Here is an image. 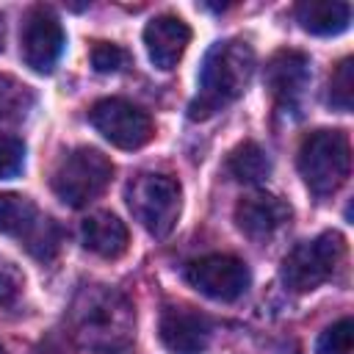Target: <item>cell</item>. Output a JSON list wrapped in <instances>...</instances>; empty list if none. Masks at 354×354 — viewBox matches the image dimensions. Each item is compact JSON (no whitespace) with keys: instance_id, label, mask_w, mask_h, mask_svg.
<instances>
[{"instance_id":"cell-7","label":"cell","mask_w":354,"mask_h":354,"mask_svg":"<svg viewBox=\"0 0 354 354\" xmlns=\"http://www.w3.org/2000/svg\"><path fill=\"white\" fill-rule=\"evenodd\" d=\"M0 235L17 238L36 260H53L61 246L58 224L22 194H0Z\"/></svg>"},{"instance_id":"cell-6","label":"cell","mask_w":354,"mask_h":354,"mask_svg":"<svg viewBox=\"0 0 354 354\" xmlns=\"http://www.w3.org/2000/svg\"><path fill=\"white\" fill-rule=\"evenodd\" d=\"M346 257V241L340 232H321L313 241L299 243L282 260V282L293 293H310L329 282Z\"/></svg>"},{"instance_id":"cell-1","label":"cell","mask_w":354,"mask_h":354,"mask_svg":"<svg viewBox=\"0 0 354 354\" xmlns=\"http://www.w3.org/2000/svg\"><path fill=\"white\" fill-rule=\"evenodd\" d=\"M254 72V50L243 39L216 41L199 69V91L188 105L191 119H207L224 105L235 102Z\"/></svg>"},{"instance_id":"cell-24","label":"cell","mask_w":354,"mask_h":354,"mask_svg":"<svg viewBox=\"0 0 354 354\" xmlns=\"http://www.w3.org/2000/svg\"><path fill=\"white\" fill-rule=\"evenodd\" d=\"M0 50H3V17H0Z\"/></svg>"},{"instance_id":"cell-8","label":"cell","mask_w":354,"mask_h":354,"mask_svg":"<svg viewBox=\"0 0 354 354\" xmlns=\"http://www.w3.org/2000/svg\"><path fill=\"white\" fill-rule=\"evenodd\" d=\"M88 116L97 133L119 149H141L155 136V124L149 113L122 97H105L94 102Z\"/></svg>"},{"instance_id":"cell-18","label":"cell","mask_w":354,"mask_h":354,"mask_svg":"<svg viewBox=\"0 0 354 354\" xmlns=\"http://www.w3.org/2000/svg\"><path fill=\"white\" fill-rule=\"evenodd\" d=\"M36 105V94L28 83L0 75V124H17L30 116Z\"/></svg>"},{"instance_id":"cell-17","label":"cell","mask_w":354,"mask_h":354,"mask_svg":"<svg viewBox=\"0 0 354 354\" xmlns=\"http://www.w3.org/2000/svg\"><path fill=\"white\" fill-rule=\"evenodd\" d=\"M227 169L238 183H263L271 174V158L260 144L243 141L230 152Z\"/></svg>"},{"instance_id":"cell-19","label":"cell","mask_w":354,"mask_h":354,"mask_svg":"<svg viewBox=\"0 0 354 354\" xmlns=\"http://www.w3.org/2000/svg\"><path fill=\"white\" fill-rule=\"evenodd\" d=\"M351 100H354V61L343 58L329 80V105L346 113L351 111Z\"/></svg>"},{"instance_id":"cell-22","label":"cell","mask_w":354,"mask_h":354,"mask_svg":"<svg viewBox=\"0 0 354 354\" xmlns=\"http://www.w3.org/2000/svg\"><path fill=\"white\" fill-rule=\"evenodd\" d=\"M127 61H130V55H127L119 44H111V41H97L94 50H91V64H94V69L102 72V75L124 69Z\"/></svg>"},{"instance_id":"cell-10","label":"cell","mask_w":354,"mask_h":354,"mask_svg":"<svg viewBox=\"0 0 354 354\" xmlns=\"http://www.w3.org/2000/svg\"><path fill=\"white\" fill-rule=\"evenodd\" d=\"M64 44H66L64 28L50 8L36 6L25 14L22 33H19V53L33 72H41V75L53 72V66L64 53Z\"/></svg>"},{"instance_id":"cell-4","label":"cell","mask_w":354,"mask_h":354,"mask_svg":"<svg viewBox=\"0 0 354 354\" xmlns=\"http://www.w3.org/2000/svg\"><path fill=\"white\" fill-rule=\"evenodd\" d=\"M124 199L133 218L152 238H166L177 227L183 210V188L174 177L144 171L127 183Z\"/></svg>"},{"instance_id":"cell-5","label":"cell","mask_w":354,"mask_h":354,"mask_svg":"<svg viewBox=\"0 0 354 354\" xmlns=\"http://www.w3.org/2000/svg\"><path fill=\"white\" fill-rule=\"evenodd\" d=\"M111 177H113V163L100 149L77 147L58 160L50 185L64 205L86 207L108 188Z\"/></svg>"},{"instance_id":"cell-13","label":"cell","mask_w":354,"mask_h":354,"mask_svg":"<svg viewBox=\"0 0 354 354\" xmlns=\"http://www.w3.org/2000/svg\"><path fill=\"white\" fill-rule=\"evenodd\" d=\"M288 221H290V205L266 191L249 194L235 205V224L252 241L274 238Z\"/></svg>"},{"instance_id":"cell-12","label":"cell","mask_w":354,"mask_h":354,"mask_svg":"<svg viewBox=\"0 0 354 354\" xmlns=\"http://www.w3.org/2000/svg\"><path fill=\"white\" fill-rule=\"evenodd\" d=\"M210 321L191 307H163L158 335L171 354H202L210 343Z\"/></svg>"},{"instance_id":"cell-23","label":"cell","mask_w":354,"mask_h":354,"mask_svg":"<svg viewBox=\"0 0 354 354\" xmlns=\"http://www.w3.org/2000/svg\"><path fill=\"white\" fill-rule=\"evenodd\" d=\"M19 293H22V274L14 268V263L0 257V304L17 301Z\"/></svg>"},{"instance_id":"cell-14","label":"cell","mask_w":354,"mask_h":354,"mask_svg":"<svg viewBox=\"0 0 354 354\" xmlns=\"http://www.w3.org/2000/svg\"><path fill=\"white\" fill-rule=\"evenodd\" d=\"M144 44H147V55L149 61L169 72L177 66V61L183 58L185 47L191 44V28L171 14H160L155 19L147 22L144 28Z\"/></svg>"},{"instance_id":"cell-15","label":"cell","mask_w":354,"mask_h":354,"mask_svg":"<svg viewBox=\"0 0 354 354\" xmlns=\"http://www.w3.org/2000/svg\"><path fill=\"white\" fill-rule=\"evenodd\" d=\"M80 238H83V246L88 252H94L97 257H105V260H116L127 252L130 246V232H127V224L113 216V213H91L83 227H80Z\"/></svg>"},{"instance_id":"cell-11","label":"cell","mask_w":354,"mask_h":354,"mask_svg":"<svg viewBox=\"0 0 354 354\" xmlns=\"http://www.w3.org/2000/svg\"><path fill=\"white\" fill-rule=\"evenodd\" d=\"M266 86L282 111H299L310 86V58L299 50H279L266 64Z\"/></svg>"},{"instance_id":"cell-2","label":"cell","mask_w":354,"mask_h":354,"mask_svg":"<svg viewBox=\"0 0 354 354\" xmlns=\"http://www.w3.org/2000/svg\"><path fill=\"white\" fill-rule=\"evenodd\" d=\"M72 329L83 346L94 351H116L130 340L133 307L119 290L88 285L72 304Z\"/></svg>"},{"instance_id":"cell-20","label":"cell","mask_w":354,"mask_h":354,"mask_svg":"<svg viewBox=\"0 0 354 354\" xmlns=\"http://www.w3.org/2000/svg\"><path fill=\"white\" fill-rule=\"evenodd\" d=\"M351 343H354L351 318H340L337 324L324 329V335L318 337L315 354H351Z\"/></svg>"},{"instance_id":"cell-16","label":"cell","mask_w":354,"mask_h":354,"mask_svg":"<svg viewBox=\"0 0 354 354\" xmlns=\"http://www.w3.org/2000/svg\"><path fill=\"white\" fill-rule=\"evenodd\" d=\"M296 19L307 33L335 36L351 22V6L340 0H304L296 6Z\"/></svg>"},{"instance_id":"cell-21","label":"cell","mask_w":354,"mask_h":354,"mask_svg":"<svg viewBox=\"0 0 354 354\" xmlns=\"http://www.w3.org/2000/svg\"><path fill=\"white\" fill-rule=\"evenodd\" d=\"M25 166V144L17 136L0 133V180H11Z\"/></svg>"},{"instance_id":"cell-3","label":"cell","mask_w":354,"mask_h":354,"mask_svg":"<svg viewBox=\"0 0 354 354\" xmlns=\"http://www.w3.org/2000/svg\"><path fill=\"white\" fill-rule=\"evenodd\" d=\"M299 174L315 196H332L351 174V144L343 130H315L299 147Z\"/></svg>"},{"instance_id":"cell-25","label":"cell","mask_w":354,"mask_h":354,"mask_svg":"<svg viewBox=\"0 0 354 354\" xmlns=\"http://www.w3.org/2000/svg\"><path fill=\"white\" fill-rule=\"evenodd\" d=\"M0 354H6V351H3V346H0Z\"/></svg>"},{"instance_id":"cell-9","label":"cell","mask_w":354,"mask_h":354,"mask_svg":"<svg viewBox=\"0 0 354 354\" xmlns=\"http://www.w3.org/2000/svg\"><path fill=\"white\" fill-rule=\"evenodd\" d=\"M185 279L202 296L216 301H235L249 290L252 274L243 260L232 254H205L185 268Z\"/></svg>"}]
</instances>
